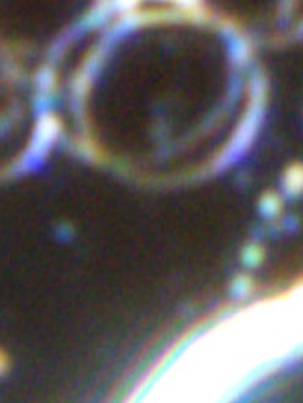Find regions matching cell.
I'll list each match as a JSON object with an SVG mask.
<instances>
[{"label":"cell","mask_w":303,"mask_h":403,"mask_svg":"<svg viewBox=\"0 0 303 403\" xmlns=\"http://www.w3.org/2000/svg\"><path fill=\"white\" fill-rule=\"evenodd\" d=\"M284 185H285L286 193L291 197H296L303 193L302 164H294L289 168L284 178Z\"/></svg>","instance_id":"1"},{"label":"cell","mask_w":303,"mask_h":403,"mask_svg":"<svg viewBox=\"0 0 303 403\" xmlns=\"http://www.w3.org/2000/svg\"><path fill=\"white\" fill-rule=\"evenodd\" d=\"M260 210L265 216H275L280 210V200L274 194H267L260 200Z\"/></svg>","instance_id":"2"},{"label":"cell","mask_w":303,"mask_h":403,"mask_svg":"<svg viewBox=\"0 0 303 403\" xmlns=\"http://www.w3.org/2000/svg\"><path fill=\"white\" fill-rule=\"evenodd\" d=\"M262 258H263V253L258 246H252L247 248L243 254V261L250 266H256L262 261Z\"/></svg>","instance_id":"3"},{"label":"cell","mask_w":303,"mask_h":403,"mask_svg":"<svg viewBox=\"0 0 303 403\" xmlns=\"http://www.w3.org/2000/svg\"><path fill=\"white\" fill-rule=\"evenodd\" d=\"M234 290L236 291L238 294L248 292V290H250V282H248V280H246V278L240 277V278H238V281L235 282Z\"/></svg>","instance_id":"4"}]
</instances>
